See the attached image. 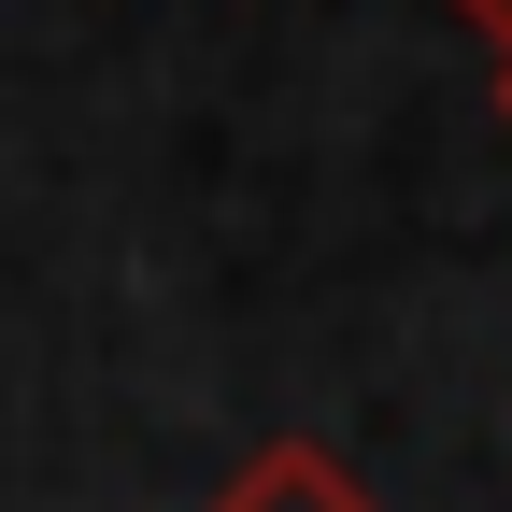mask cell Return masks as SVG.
Listing matches in <instances>:
<instances>
[{"label":"cell","instance_id":"1","mask_svg":"<svg viewBox=\"0 0 512 512\" xmlns=\"http://www.w3.org/2000/svg\"><path fill=\"white\" fill-rule=\"evenodd\" d=\"M214 512H370V484H356V456H328V441H256V456L214 484Z\"/></svg>","mask_w":512,"mask_h":512},{"label":"cell","instance_id":"2","mask_svg":"<svg viewBox=\"0 0 512 512\" xmlns=\"http://www.w3.org/2000/svg\"><path fill=\"white\" fill-rule=\"evenodd\" d=\"M441 15H470V29H484V43L512 57V0H441Z\"/></svg>","mask_w":512,"mask_h":512},{"label":"cell","instance_id":"3","mask_svg":"<svg viewBox=\"0 0 512 512\" xmlns=\"http://www.w3.org/2000/svg\"><path fill=\"white\" fill-rule=\"evenodd\" d=\"M498 114H512V57H498Z\"/></svg>","mask_w":512,"mask_h":512}]
</instances>
